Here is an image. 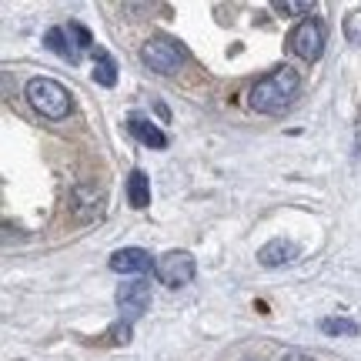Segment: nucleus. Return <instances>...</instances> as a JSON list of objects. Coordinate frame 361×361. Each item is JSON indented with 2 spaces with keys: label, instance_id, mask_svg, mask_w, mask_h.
<instances>
[{
  "label": "nucleus",
  "instance_id": "1",
  "mask_svg": "<svg viewBox=\"0 0 361 361\" xmlns=\"http://www.w3.org/2000/svg\"><path fill=\"white\" fill-rule=\"evenodd\" d=\"M298 90H301L298 71H291V67H278V71H271L268 78H261L258 84L251 87L247 104H251L258 114H281L284 107L298 97Z\"/></svg>",
  "mask_w": 361,
  "mask_h": 361
},
{
  "label": "nucleus",
  "instance_id": "2",
  "mask_svg": "<svg viewBox=\"0 0 361 361\" xmlns=\"http://www.w3.org/2000/svg\"><path fill=\"white\" fill-rule=\"evenodd\" d=\"M24 94H27V101H30V107H34L37 114L51 117V121H64V117L71 114V107H74L71 90L54 78H30Z\"/></svg>",
  "mask_w": 361,
  "mask_h": 361
},
{
  "label": "nucleus",
  "instance_id": "3",
  "mask_svg": "<svg viewBox=\"0 0 361 361\" xmlns=\"http://www.w3.org/2000/svg\"><path fill=\"white\" fill-rule=\"evenodd\" d=\"M44 44H47V51H54L61 61L80 64V57H84V51H90L94 37H90L87 27L67 24V27H51V30L44 34Z\"/></svg>",
  "mask_w": 361,
  "mask_h": 361
},
{
  "label": "nucleus",
  "instance_id": "4",
  "mask_svg": "<svg viewBox=\"0 0 361 361\" xmlns=\"http://www.w3.org/2000/svg\"><path fill=\"white\" fill-rule=\"evenodd\" d=\"M141 61H144V67H151L154 74H178L180 67H184V61H188V54H184V47H180L178 40L151 37L141 47Z\"/></svg>",
  "mask_w": 361,
  "mask_h": 361
},
{
  "label": "nucleus",
  "instance_id": "5",
  "mask_svg": "<svg viewBox=\"0 0 361 361\" xmlns=\"http://www.w3.org/2000/svg\"><path fill=\"white\" fill-rule=\"evenodd\" d=\"M288 44H291V51H295L301 61L314 64L324 54V24L318 17H305V20L288 34Z\"/></svg>",
  "mask_w": 361,
  "mask_h": 361
},
{
  "label": "nucleus",
  "instance_id": "6",
  "mask_svg": "<svg viewBox=\"0 0 361 361\" xmlns=\"http://www.w3.org/2000/svg\"><path fill=\"white\" fill-rule=\"evenodd\" d=\"M194 255L188 251H168V255H161L154 261V278L161 284H168V288H184V284L194 281Z\"/></svg>",
  "mask_w": 361,
  "mask_h": 361
},
{
  "label": "nucleus",
  "instance_id": "7",
  "mask_svg": "<svg viewBox=\"0 0 361 361\" xmlns=\"http://www.w3.org/2000/svg\"><path fill=\"white\" fill-rule=\"evenodd\" d=\"M114 298H117L121 314H124V322H137L144 311L151 308V284L144 281V278H134V281L121 284Z\"/></svg>",
  "mask_w": 361,
  "mask_h": 361
},
{
  "label": "nucleus",
  "instance_id": "8",
  "mask_svg": "<svg viewBox=\"0 0 361 361\" xmlns=\"http://www.w3.org/2000/svg\"><path fill=\"white\" fill-rule=\"evenodd\" d=\"M107 264H111L114 274H147V271H154V261L144 247H121V251L111 255Z\"/></svg>",
  "mask_w": 361,
  "mask_h": 361
},
{
  "label": "nucleus",
  "instance_id": "9",
  "mask_svg": "<svg viewBox=\"0 0 361 361\" xmlns=\"http://www.w3.org/2000/svg\"><path fill=\"white\" fill-rule=\"evenodd\" d=\"M295 258H298V245L284 241V238H274L264 247H258V264H264V268H281V264H291Z\"/></svg>",
  "mask_w": 361,
  "mask_h": 361
},
{
  "label": "nucleus",
  "instance_id": "10",
  "mask_svg": "<svg viewBox=\"0 0 361 361\" xmlns=\"http://www.w3.org/2000/svg\"><path fill=\"white\" fill-rule=\"evenodd\" d=\"M128 130L144 147H154V151H164V147H168V134L157 128V124H151V121H144V117H137V114L128 117Z\"/></svg>",
  "mask_w": 361,
  "mask_h": 361
},
{
  "label": "nucleus",
  "instance_id": "11",
  "mask_svg": "<svg viewBox=\"0 0 361 361\" xmlns=\"http://www.w3.org/2000/svg\"><path fill=\"white\" fill-rule=\"evenodd\" d=\"M128 204L134 211H144V207L151 204V178L141 168H134L128 174Z\"/></svg>",
  "mask_w": 361,
  "mask_h": 361
},
{
  "label": "nucleus",
  "instance_id": "12",
  "mask_svg": "<svg viewBox=\"0 0 361 361\" xmlns=\"http://www.w3.org/2000/svg\"><path fill=\"white\" fill-rule=\"evenodd\" d=\"M90 78L97 80L101 87H114V84H117V64H114V57H111V54H104V51L94 54V71H90Z\"/></svg>",
  "mask_w": 361,
  "mask_h": 361
},
{
  "label": "nucleus",
  "instance_id": "13",
  "mask_svg": "<svg viewBox=\"0 0 361 361\" xmlns=\"http://www.w3.org/2000/svg\"><path fill=\"white\" fill-rule=\"evenodd\" d=\"M322 328L324 335H345V338H351V335H358V324L355 322H348V318H322Z\"/></svg>",
  "mask_w": 361,
  "mask_h": 361
},
{
  "label": "nucleus",
  "instance_id": "14",
  "mask_svg": "<svg viewBox=\"0 0 361 361\" xmlns=\"http://www.w3.org/2000/svg\"><path fill=\"white\" fill-rule=\"evenodd\" d=\"M111 338H114L117 345H128V341H130V322L114 324V328H111Z\"/></svg>",
  "mask_w": 361,
  "mask_h": 361
},
{
  "label": "nucleus",
  "instance_id": "15",
  "mask_svg": "<svg viewBox=\"0 0 361 361\" xmlns=\"http://www.w3.org/2000/svg\"><path fill=\"white\" fill-rule=\"evenodd\" d=\"M278 13H311V4H274Z\"/></svg>",
  "mask_w": 361,
  "mask_h": 361
},
{
  "label": "nucleus",
  "instance_id": "16",
  "mask_svg": "<svg viewBox=\"0 0 361 361\" xmlns=\"http://www.w3.org/2000/svg\"><path fill=\"white\" fill-rule=\"evenodd\" d=\"M281 361H314L311 355H301V351H291V355H284Z\"/></svg>",
  "mask_w": 361,
  "mask_h": 361
}]
</instances>
